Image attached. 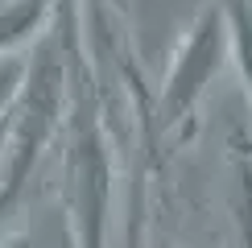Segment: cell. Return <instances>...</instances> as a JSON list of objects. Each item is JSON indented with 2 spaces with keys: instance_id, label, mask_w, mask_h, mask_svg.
Listing matches in <instances>:
<instances>
[{
  "instance_id": "1",
  "label": "cell",
  "mask_w": 252,
  "mask_h": 248,
  "mask_svg": "<svg viewBox=\"0 0 252 248\" xmlns=\"http://www.w3.org/2000/svg\"><path fill=\"white\" fill-rule=\"evenodd\" d=\"M236 50H240V66H244V79L252 91V13L244 4H236Z\"/></svg>"
}]
</instances>
